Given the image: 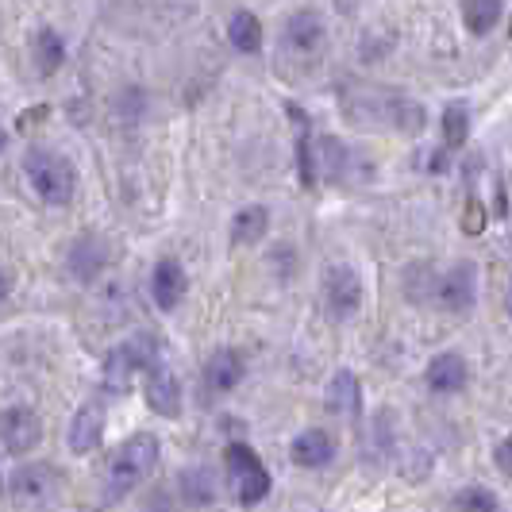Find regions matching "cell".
Listing matches in <instances>:
<instances>
[{
    "mask_svg": "<svg viewBox=\"0 0 512 512\" xmlns=\"http://www.w3.org/2000/svg\"><path fill=\"white\" fill-rule=\"evenodd\" d=\"M4 143H8V139H4V131H0V151H4Z\"/></svg>",
    "mask_w": 512,
    "mask_h": 512,
    "instance_id": "obj_32",
    "label": "cell"
},
{
    "mask_svg": "<svg viewBox=\"0 0 512 512\" xmlns=\"http://www.w3.org/2000/svg\"><path fill=\"white\" fill-rule=\"evenodd\" d=\"M509 312H512V289H509Z\"/></svg>",
    "mask_w": 512,
    "mask_h": 512,
    "instance_id": "obj_33",
    "label": "cell"
},
{
    "mask_svg": "<svg viewBox=\"0 0 512 512\" xmlns=\"http://www.w3.org/2000/svg\"><path fill=\"white\" fill-rule=\"evenodd\" d=\"M493 462H497L505 474H512V436L497 443V451H493Z\"/></svg>",
    "mask_w": 512,
    "mask_h": 512,
    "instance_id": "obj_28",
    "label": "cell"
},
{
    "mask_svg": "<svg viewBox=\"0 0 512 512\" xmlns=\"http://www.w3.org/2000/svg\"><path fill=\"white\" fill-rule=\"evenodd\" d=\"M43 436V428H39V416L31 409H8L0 416V443L12 451V455H24L31 451L35 443Z\"/></svg>",
    "mask_w": 512,
    "mask_h": 512,
    "instance_id": "obj_9",
    "label": "cell"
},
{
    "mask_svg": "<svg viewBox=\"0 0 512 512\" xmlns=\"http://www.w3.org/2000/svg\"><path fill=\"white\" fill-rule=\"evenodd\" d=\"M243 374H247V362H243V355L239 351H216L212 359L205 362V389L208 393H231L235 385L243 382Z\"/></svg>",
    "mask_w": 512,
    "mask_h": 512,
    "instance_id": "obj_12",
    "label": "cell"
},
{
    "mask_svg": "<svg viewBox=\"0 0 512 512\" xmlns=\"http://www.w3.org/2000/svg\"><path fill=\"white\" fill-rule=\"evenodd\" d=\"M147 512H174V505H170V497H166V493H154Z\"/></svg>",
    "mask_w": 512,
    "mask_h": 512,
    "instance_id": "obj_29",
    "label": "cell"
},
{
    "mask_svg": "<svg viewBox=\"0 0 512 512\" xmlns=\"http://www.w3.org/2000/svg\"><path fill=\"white\" fill-rule=\"evenodd\" d=\"M328 409L343 420H355L362 412V385L351 370H339L332 382H328Z\"/></svg>",
    "mask_w": 512,
    "mask_h": 512,
    "instance_id": "obj_16",
    "label": "cell"
},
{
    "mask_svg": "<svg viewBox=\"0 0 512 512\" xmlns=\"http://www.w3.org/2000/svg\"><path fill=\"white\" fill-rule=\"evenodd\" d=\"M158 366V339L154 335H131L124 343H116L104 359V385L112 393H128L135 374H151Z\"/></svg>",
    "mask_w": 512,
    "mask_h": 512,
    "instance_id": "obj_2",
    "label": "cell"
},
{
    "mask_svg": "<svg viewBox=\"0 0 512 512\" xmlns=\"http://www.w3.org/2000/svg\"><path fill=\"white\" fill-rule=\"evenodd\" d=\"M224 462H228V478H231V489H235V501H239L243 509H255L258 501H266V493H270V470L262 466V459H258L247 443H228Z\"/></svg>",
    "mask_w": 512,
    "mask_h": 512,
    "instance_id": "obj_4",
    "label": "cell"
},
{
    "mask_svg": "<svg viewBox=\"0 0 512 512\" xmlns=\"http://www.w3.org/2000/svg\"><path fill=\"white\" fill-rule=\"evenodd\" d=\"M228 39L235 51L255 54L258 47H262V24H258V16H251V12H235L228 24Z\"/></svg>",
    "mask_w": 512,
    "mask_h": 512,
    "instance_id": "obj_21",
    "label": "cell"
},
{
    "mask_svg": "<svg viewBox=\"0 0 512 512\" xmlns=\"http://www.w3.org/2000/svg\"><path fill=\"white\" fill-rule=\"evenodd\" d=\"M35 62H39V70L43 74H54L62 62H66V47H62V39H58V31H39V39H35Z\"/></svg>",
    "mask_w": 512,
    "mask_h": 512,
    "instance_id": "obj_23",
    "label": "cell"
},
{
    "mask_svg": "<svg viewBox=\"0 0 512 512\" xmlns=\"http://www.w3.org/2000/svg\"><path fill=\"white\" fill-rule=\"evenodd\" d=\"M382 120H389L393 128L405 131V135H420L424 124H428V112H424L420 104H412L409 97H385Z\"/></svg>",
    "mask_w": 512,
    "mask_h": 512,
    "instance_id": "obj_17",
    "label": "cell"
},
{
    "mask_svg": "<svg viewBox=\"0 0 512 512\" xmlns=\"http://www.w3.org/2000/svg\"><path fill=\"white\" fill-rule=\"evenodd\" d=\"M12 501L16 505H24V509H47L54 497H58V470L54 466H43V462H31V466H20L16 474H12Z\"/></svg>",
    "mask_w": 512,
    "mask_h": 512,
    "instance_id": "obj_5",
    "label": "cell"
},
{
    "mask_svg": "<svg viewBox=\"0 0 512 512\" xmlns=\"http://www.w3.org/2000/svg\"><path fill=\"white\" fill-rule=\"evenodd\" d=\"M466 135H470V116H466L462 104H451L443 112V139H447V147H462Z\"/></svg>",
    "mask_w": 512,
    "mask_h": 512,
    "instance_id": "obj_25",
    "label": "cell"
},
{
    "mask_svg": "<svg viewBox=\"0 0 512 512\" xmlns=\"http://www.w3.org/2000/svg\"><path fill=\"white\" fill-rule=\"evenodd\" d=\"M320 39H324V24H320L316 12H297V16L289 20V43H293L297 51H312Z\"/></svg>",
    "mask_w": 512,
    "mask_h": 512,
    "instance_id": "obj_22",
    "label": "cell"
},
{
    "mask_svg": "<svg viewBox=\"0 0 512 512\" xmlns=\"http://www.w3.org/2000/svg\"><path fill=\"white\" fill-rule=\"evenodd\" d=\"M154 466H158V439L151 432H143V436H131L116 455L108 462V470H104V486H101V501L104 505H116V501H124L131 489L139 486L147 474H151Z\"/></svg>",
    "mask_w": 512,
    "mask_h": 512,
    "instance_id": "obj_1",
    "label": "cell"
},
{
    "mask_svg": "<svg viewBox=\"0 0 512 512\" xmlns=\"http://www.w3.org/2000/svg\"><path fill=\"white\" fill-rule=\"evenodd\" d=\"M178 489H181V501H185V505H197V509H205V505L216 501V478L208 474L205 466H189V470H181Z\"/></svg>",
    "mask_w": 512,
    "mask_h": 512,
    "instance_id": "obj_18",
    "label": "cell"
},
{
    "mask_svg": "<svg viewBox=\"0 0 512 512\" xmlns=\"http://www.w3.org/2000/svg\"><path fill=\"white\" fill-rule=\"evenodd\" d=\"M501 8H505V0H462V20H466V31H474V35L493 31L497 20H501Z\"/></svg>",
    "mask_w": 512,
    "mask_h": 512,
    "instance_id": "obj_20",
    "label": "cell"
},
{
    "mask_svg": "<svg viewBox=\"0 0 512 512\" xmlns=\"http://www.w3.org/2000/svg\"><path fill=\"white\" fill-rule=\"evenodd\" d=\"M66 266H70V274H74L77 282H93L104 266H108V247H104V239H97V235H81L74 247H70Z\"/></svg>",
    "mask_w": 512,
    "mask_h": 512,
    "instance_id": "obj_13",
    "label": "cell"
},
{
    "mask_svg": "<svg viewBox=\"0 0 512 512\" xmlns=\"http://www.w3.org/2000/svg\"><path fill=\"white\" fill-rule=\"evenodd\" d=\"M289 455H293L297 466H308V470L328 466L335 459V439L328 432H320V428H308V432H301V436L293 439Z\"/></svg>",
    "mask_w": 512,
    "mask_h": 512,
    "instance_id": "obj_15",
    "label": "cell"
},
{
    "mask_svg": "<svg viewBox=\"0 0 512 512\" xmlns=\"http://www.w3.org/2000/svg\"><path fill=\"white\" fill-rule=\"evenodd\" d=\"M147 405L151 412L158 416H178L181 412V382L174 370H166V366H154L151 374H147Z\"/></svg>",
    "mask_w": 512,
    "mask_h": 512,
    "instance_id": "obj_11",
    "label": "cell"
},
{
    "mask_svg": "<svg viewBox=\"0 0 512 512\" xmlns=\"http://www.w3.org/2000/svg\"><path fill=\"white\" fill-rule=\"evenodd\" d=\"M24 174L31 189L47 201V205H70L74 197V166L54 151H27Z\"/></svg>",
    "mask_w": 512,
    "mask_h": 512,
    "instance_id": "obj_3",
    "label": "cell"
},
{
    "mask_svg": "<svg viewBox=\"0 0 512 512\" xmlns=\"http://www.w3.org/2000/svg\"><path fill=\"white\" fill-rule=\"evenodd\" d=\"M266 228H270V212L266 208H243L235 220H231V243H239V247H251V243H258L262 235H266Z\"/></svg>",
    "mask_w": 512,
    "mask_h": 512,
    "instance_id": "obj_19",
    "label": "cell"
},
{
    "mask_svg": "<svg viewBox=\"0 0 512 512\" xmlns=\"http://www.w3.org/2000/svg\"><path fill=\"white\" fill-rule=\"evenodd\" d=\"M455 509L459 512H501V501H497V493H493V489L470 486L455 497Z\"/></svg>",
    "mask_w": 512,
    "mask_h": 512,
    "instance_id": "obj_24",
    "label": "cell"
},
{
    "mask_svg": "<svg viewBox=\"0 0 512 512\" xmlns=\"http://www.w3.org/2000/svg\"><path fill=\"white\" fill-rule=\"evenodd\" d=\"M462 231L466 235H482L486 231V205L478 197H470L466 208H462Z\"/></svg>",
    "mask_w": 512,
    "mask_h": 512,
    "instance_id": "obj_27",
    "label": "cell"
},
{
    "mask_svg": "<svg viewBox=\"0 0 512 512\" xmlns=\"http://www.w3.org/2000/svg\"><path fill=\"white\" fill-rule=\"evenodd\" d=\"M424 382H428V389H432V393H459V389H466V382H470L466 359H462V355H455V351L436 355V359L428 362Z\"/></svg>",
    "mask_w": 512,
    "mask_h": 512,
    "instance_id": "obj_14",
    "label": "cell"
},
{
    "mask_svg": "<svg viewBox=\"0 0 512 512\" xmlns=\"http://www.w3.org/2000/svg\"><path fill=\"white\" fill-rule=\"evenodd\" d=\"M474 297H478V274H474L470 262L451 266V274L439 278L436 285V301L443 308H451V312H466V308L474 305Z\"/></svg>",
    "mask_w": 512,
    "mask_h": 512,
    "instance_id": "obj_7",
    "label": "cell"
},
{
    "mask_svg": "<svg viewBox=\"0 0 512 512\" xmlns=\"http://www.w3.org/2000/svg\"><path fill=\"white\" fill-rule=\"evenodd\" d=\"M101 439H104V409L97 401H85L74 412V420H70V451L89 455V451L101 447Z\"/></svg>",
    "mask_w": 512,
    "mask_h": 512,
    "instance_id": "obj_10",
    "label": "cell"
},
{
    "mask_svg": "<svg viewBox=\"0 0 512 512\" xmlns=\"http://www.w3.org/2000/svg\"><path fill=\"white\" fill-rule=\"evenodd\" d=\"M185 289H189V278H185V266L178 258H162L151 274V293L154 305L162 312H174V308L185 301Z\"/></svg>",
    "mask_w": 512,
    "mask_h": 512,
    "instance_id": "obj_8",
    "label": "cell"
},
{
    "mask_svg": "<svg viewBox=\"0 0 512 512\" xmlns=\"http://www.w3.org/2000/svg\"><path fill=\"white\" fill-rule=\"evenodd\" d=\"M324 305L335 320H351L362 305V282L351 266H328L324 270Z\"/></svg>",
    "mask_w": 512,
    "mask_h": 512,
    "instance_id": "obj_6",
    "label": "cell"
},
{
    "mask_svg": "<svg viewBox=\"0 0 512 512\" xmlns=\"http://www.w3.org/2000/svg\"><path fill=\"white\" fill-rule=\"evenodd\" d=\"M8 293H12V278H8V274H4V270H0V305H4V301H8Z\"/></svg>",
    "mask_w": 512,
    "mask_h": 512,
    "instance_id": "obj_31",
    "label": "cell"
},
{
    "mask_svg": "<svg viewBox=\"0 0 512 512\" xmlns=\"http://www.w3.org/2000/svg\"><path fill=\"white\" fill-rule=\"evenodd\" d=\"M43 116H47V108H31V112L20 116V128H31V124H35V120H43Z\"/></svg>",
    "mask_w": 512,
    "mask_h": 512,
    "instance_id": "obj_30",
    "label": "cell"
},
{
    "mask_svg": "<svg viewBox=\"0 0 512 512\" xmlns=\"http://www.w3.org/2000/svg\"><path fill=\"white\" fill-rule=\"evenodd\" d=\"M343 162H347V151H343V143H339V139H320V166H324L328 181L343 178Z\"/></svg>",
    "mask_w": 512,
    "mask_h": 512,
    "instance_id": "obj_26",
    "label": "cell"
}]
</instances>
